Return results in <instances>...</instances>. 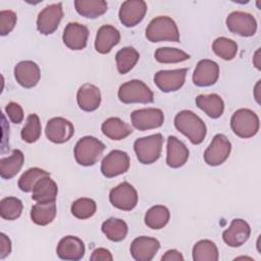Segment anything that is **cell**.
<instances>
[{
	"label": "cell",
	"instance_id": "1",
	"mask_svg": "<svg viewBox=\"0 0 261 261\" xmlns=\"http://www.w3.org/2000/svg\"><path fill=\"white\" fill-rule=\"evenodd\" d=\"M174 126L194 145L201 144L207 134L205 122L191 110L179 111L174 117Z\"/></svg>",
	"mask_w": 261,
	"mask_h": 261
},
{
	"label": "cell",
	"instance_id": "2",
	"mask_svg": "<svg viewBox=\"0 0 261 261\" xmlns=\"http://www.w3.org/2000/svg\"><path fill=\"white\" fill-rule=\"evenodd\" d=\"M146 38L152 43L158 42H179V32L175 21L166 15L153 18L147 29Z\"/></svg>",
	"mask_w": 261,
	"mask_h": 261
},
{
	"label": "cell",
	"instance_id": "3",
	"mask_svg": "<svg viewBox=\"0 0 261 261\" xmlns=\"http://www.w3.org/2000/svg\"><path fill=\"white\" fill-rule=\"evenodd\" d=\"M106 146L103 142L92 136L80 139L73 149L75 161L82 166H92L98 162Z\"/></svg>",
	"mask_w": 261,
	"mask_h": 261
},
{
	"label": "cell",
	"instance_id": "4",
	"mask_svg": "<svg viewBox=\"0 0 261 261\" xmlns=\"http://www.w3.org/2000/svg\"><path fill=\"white\" fill-rule=\"evenodd\" d=\"M260 126L258 115L251 109L240 108L233 112L230 118V127L234 135L243 139L254 137Z\"/></svg>",
	"mask_w": 261,
	"mask_h": 261
},
{
	"label": "cell",
	"instance_id": "5",
	"mask_svg": "<svg viewBox=\"0 0 261 261\" xmlns=\"http://www.w3.org/2000/svg\"><path fill=\"white\" fill-rule=\"evenodd\" d=\"M117 96L124 104H148L154 101L152 90L140 80H132L122 84L118 89Z\"/></svg>",
	"mask_w": 261,
	"mask_h": 261
},
{
	"label": "cell",
	"instance_id": "6",
	"mask_svg": "<svg viewBox=\"0 0 261 261\" xmlns=\"http://www.w3.org/2000/svg\"><path fill=\"white\" fill-rule=\"evenodd\" d=\"M162 135L155 134L137 139L134 143V150L138 160L142 164H152L159 159L162 151Z\"/></svg>",
	"mask_w": 261,
	"mask_h": 261
},
{
	"label": "cell",
	"instance_id": "7",
	"mask_svg": "<svg viewBox=\"0 0 261 261\" xmlns=\"http://www.w3.org/2000/svg\"><path fill=\"white\" fill-rule=\"evenodd\" d=\"M228 31L241 37H252L257 32V21L255 17L244 11H232L225 19Z\"/></svg>",
	"mask_w": 261,
	"mask_h": 261
},
{
	"label": "cell",
	"instance_id": "8",
	"mask_svg": "<svg viewBox=\"0 0 261 261\" xmlns=\"http://www.w3.org/2000/svg\"><path fill=\"white\" fill-rule=\"evenodd\" d=\"M62 17L63 9L61 2L47 5L39 12L37 17V29L39 33L45 36L53 34L57 30Z\"/></svg>",
	"mask_w": 261,
	"mask_h": 261
},
{
	"label": "cell",
	"instance_id": "9",
	"mask_svg": "<svg viewBox=\"0 0 261 261\" xmlns=\"http://www.w3.org/2000/svg\"><path fill=\"white\" fill-rule=\"evenodd\" d=\"M130 121L139 130H149L160 127L164 122V113L159 108L137 109L130 114Z\"/></svg>",
	"mask_w": 261,
	"mask_h": 261
},
{
	"label": "cell",
	"instance_id": "10",
	"mask_svg": "<svg viewBox=\"0 0 261 261\" xmlns=\"http://www.w3.org/2000/svg\"><path fill=\"white\" fill-rule=\"evenodd\" d=\"M231 144L223 134H217L212 139L210 145L204 152V160L210 166L222 164L229 156Z\"/></svg>",
	"mask_w": 261,
	"mask_h": 261
},
{
	"label": "cell",
	"instance_id": "11",
	"mask_svg": "<svg viewBox=\"0 0 261 261\" xmlns=\"http://www.w3.org/2000/svg\"><path fill=\"white\" fill-rule=\"evenodd\" d=\"M109 201L115 208L122 211H130L138 204L137 190L127 181L119 184L111 189L109 193Z\"/></svg>",
	"mask_w": 261,
	"mask_h": 261
},
{
	"label": "cell",
	"instance_id": "12",
	"mask_svg": "<svg viewBox=\"0 0 261 261\" xmlns=\"http://www.w3.org/2000/svg\"><path fill=\"white\" fill-rule=\"evenodd\" d=\"M129 168V156L121 150H112L101 162V172L107 177H115L125 173Z\"/></svg>",
	"mask_w": 261,
	"mask_h": 261
},
{
	"label": "cell",
	"instance_id": "13",
	"mask_svg": "<svg viewBox=\"0 0 261 261\" xmlns=\"http://www.w3.org/2000/svg\"><path fill=\"white\" fill-rule=\"evenodd\" d=\"M74 134L73 124L64 117H53L47 121L46 138L54 144H63L69 141Z\"/></svg>",
	"mask_w": 261,
	"mask_h": 261
},
{
	"label": "cell",
	"instance_id": "14",
	"mask_svg": "<svg viewBox=\"0 0 261 261\" xmlns=\"http://www.w3.org/2000/svg\"><path fill=\"white\" fill-rule=\"evenodd\" d=\"M147 9V3L143 0H126L119 8V20L124 27L133 28L143 20Z\"/></svg>",
	"mask_w": 261,
	"mask_h": 261
},
{
	"label": "cell",
	"instance_id": "15",
	"mask_svg": "<svg viewBox=\"0 0 261 261\" xmlns=\"http://www.w3.org/2000/svg\"><path fill=\"white\" fill-rule=\"evenodd\" d=\"M187 72L188 68L159 70L154 75V83L163 93L175 92L184 86Z\"/></svg>",
	"mask_w": 261,
	"mask_h": 261
},
{
	"label": "cell",
	"instance_id": "16",
	"mask_svg": "<svg viewBox=\"0 0 261 261\" xmlns=\"http://www.w3.org/2000/svg\"><path fill=\"white\" fill-rule=\"evenodd\" d=\"M251 227L247 221L241 218H234L231 220L230 225L223 230V242L231 247L238 248L243 246L250 238Z\"/></svg>",
	"mask_w": 261,
	"mask_h": 261
},
{
	"label": "cell",
	"instance_id": "17",
	"mask_svg": "<svg viewBox=\"0 0 261 261\" xmlns=\"http://www.w3.org/2000/svg\"><path fill=\"white\" fill-rule=\"evenodd\" d=\"M160 243L157 239L141 236L136 238L130 245V255L137 261H151L158 250Z\"/></svg>",
	"mask_w": 261,
	"mask_h": 261
},
{
	"label": "cell",
	"instance_id": "18",
	"mask_svg": "<svg viewBox=\"0 0 261 261\" xmlns=\"http://www.w3.org/2000/svg\"><path fill=\"white\" fill-rule=\"evenodd\" d=\"M219 77V65L211 59H201L194 70L193 83L197 87H210Z\"/></svg>",
	"mask_w": 261,
	"mask_h": 261
},
{
	"label": "cell",
	"instance_id": "19",
	"mask_svg": "<svg viewBox=\"0 0 261 261\" xmlns=\"http://www.w3.org/2000/svg\"><path fill=\"white\" fill-rule=\"evenodd\" d=\"M89 38V30L79 22H68L63 31L62 41L70 50L79 51L86 48Z\"/></svg>",
	"mask_w": 261,
	"mask_h": 261
},
{
	"label": "cell",
	"instance_id": "20",
	"mask_svg": "<svg viewBox=\"0 0 261 261\" xmlns=\"http://www.w3.org/2000/svg\"><path fill=\"white\" fill-rule=\"evenodd\" d=\"M85 252L86 248L84 242L74 236L63 237L56 248V254L62 260H81L84 258Z\"/></svg>",
	"mask_w": 261,
	"mask_h": 261
},
{
	"label": "cell",
	"instance_id": "21",
	"mask_svg": "<svg viewBox=\"0 0 261 261\" xmlns=\"http://www.w3.org/2000/svg\"><path fill=\"white\" fill-rule=\"evenodd\" d=\"M14 77L21 87L31 89L38 85L41 79V70L36 62L23 60L14 66Z\"/></svg>",
	"mask_w": 261,
	"mask_h": 261
},
{
	"label": "cell",
	"instance_id": "22",
	"mask_svg": "<svg viewBox=\"0 0 261 261\" xmlns=\"http://www.w3.org/2000/svg\"><path fill=\"white\" fill-rule=\"evenodd\" d=\"M189 149L174 136L167 138L166 164L171 168H179L186 164L189 159Z\"/></svg>",
	"mask_w": 261,
	"mask_h": 261
},
{
	"label": "cell",
	"instance_id": "23",
	"mask_svg": "<svg viewBox=\"0 0 261 261\" xmlns=\"http://www.w3.org/2000/svg\"><path fill=\"white\" fill-rule=\"evenodd\" d=\"M76 102L82 110L87 112L95 111L101 104L100 89L90 83L84 84L77 90Z\"/></svg>",
	"mask_w": 261,
	"mask_h": 261
},
{
	"label": "cell",
	"instance_id": "24",
	"mask_svg": "<svg viewBox=\"0 0 261 261\" xmlns=\"http://www.w3.org/2000/svg\"><path fill=\"white\" fill-rule=\"evenodd\" d=\"M120 41L119 31L110 24L102 25L96 35L95 49L100 54L109 53Z\"/></svg>",
	"mask_w": 261,
	"mask_h": 261
},
{
	"label": "cell",
	"instance_id": "25",
	"mask_svg": "<svg viewBox=\"0 0 261 261\" xmlns=\"http://www.w3.org/2000/svg\"><path fill=\"white\" fill-rule=\"evenodd\" d=\"M58 194L57 184L50 177V175L42 177L35 185L32 191V199L39 203L55 202Z\"/></svg>",
	"mask_w": 261,
	"mask_h": 261
},
{
	"label": "cell",
	"instance_id": "26",
	"mask_svg": "<svg viewBox=\"0 0 261 261\" xmlns=\"http://www.w3.org/2000/svg\"><path fill=\"white\" fill-rule=\"evenodd\" d=\"M104 136L113 141H120L133 133L132 126L119 117H109L101 125Z\"/></svg>",
	"mask_w": 261,
	"mask_h": 261
},
{
	"label": "cell",
	"instance_id": "27",
	"mask_svg": "<svg viewBox=\"0 0 261 261\" xmlns=\"http://www.w3.org/2000/svg\"><path fill=\"white\" fill-rule=\"evenodd\" d=\"M196 105L211 118H218L223 114L224 102L217 94H202L197 96Z\"/></svg>",
	"mask_w": 261,
	"mask_h": 261
},
{
	"label": "cell",
	"instance_id": "28",
	"mask_svg": "<svg viewBox=\"0 0 261 261\" xmlns=\"http://www.w3.org/2000/svg\"><path fill=\"white\" fill-rule=\"evenodd\" d=\"M24 163V155L18 150H12L11 155L0 159V176L4 179H11L21 169Z\"/></svg>",
	"mask_w": 261,
	"mask_h": 261
},
{
	"label": "cell",
	"instance_id": "29",
	"mask_svg": "<svg viewBox=\"0 0 261 261\" xmlns=\"http://www.w3.org/2000/svg\"><path fill=\"white\" fill-rule=\"evenodd\" d=\"M57 207L55 202H46L33 205L31 209V219L34 223L45 226L51 223L56 217Z\"/></svg>",
	"mask_w": 261,
	"mask_h": 261
},
{
	"label": "cell",
	"instance_id": "30",
	"mask_svg": "<svg viewBox=\"0 0 261 261\" xmlns=\"http://www.w3.org/2000/svg\"><path fill=\"white\" fill-rule=\"evenodd\" d=\"M76 12L86 18H97L107 11L108 4L104 0H75Z\"/></svg>",
	"mask_w": 261,
	"mask_h": 261
},
{
	"label": "cell",
	"instance_id": "31",
	"mask_svg": "<svg viewBox=\"0 0 261 261\" xmlns=\"http://www.w3.org/2000/svg\"><path fill=\"white\" fill-rule=\"evenodd\" d=\"M101 230L108 240L117 243L125 239L128 231V227L124 220L110 217L102 223Z\"/></svg>",
	"mask_w": 261,
	"mask_h": 261
},
{
	"label": "cell",
	"instance_id": "32",
	"mask_svg": "<svg viewBox=\"0 0 261 261\" xmlns=\"http://www.w3.org/2000/svg\"><path fill=\"white\" fill-rule=\"evenodd\" d=\"M170 212L166 206L155 205L145 214V224L152 229H161L169 221Z\"/></svg>",
	"mask_w": 261,
	"mask_h": 261
},
{
	"label": "cell",
	"instance_id": "33",
	"mask_svg": "<svg viewBox=\"0 0 261 261\" xmlns=\"http://www.w3.org/2000/svg\"><path fill=\"white\" fill-rule=\"evenodd\" d=\"M194 261H217L219 253L216 245L210 240H201L197 242L192 251Z\"/></svg>",
	"mask_w": 261,
	"mask_h": 261
},
{
	"label": "cell",
	"instance_id": "34",
	"mask_svg": "<svg viewBox=\"0 0 261 261\" xmlns=\"http://www.w3.org/2000/svg\"><path fill=\"white\" fill-rule=\"evenodd\" d=\"M140 58L139 52L134 47H123L115 55L116 67L119 73L125 74L134 68Z\"/></svg>",
	"mask_w": 261,
	"mask_h": 261
},
{
	"label": "cell",
	"instance_id": "35",
	"mask_svg": "<svg viewBox=\"0 0 261 261\" xmlns=\"http://www.w3.org/2000/svg\"><path fill=\"white\" fill-rule=\"evenodd\" d=\"M41 134L42 125L39 116L36 113L29 114L25 120V124L23 125L20 132L21 139L29 144H33L40 139Z\"/></svg>",
	"mask_w": 261,
	"mask_h": 261
},
{
	"label": "cell",
	"instance_id": "36",
	"mask_svg": "<svg viewBox=\"0 0 261 261\" xmlns=\"http://www.w3.org/2000/svg\"><path fill=\"white\" fill-rule=\"evenodd\" d=\"M213 52L223 60H231L238 53V44L228 38L219 37L212 44Z\"/></svg>",
	"mask_w": 261,
	"mask_h": 261
},
{
	"label": "cell",
	"instance_id": "37",
	"mask_svg": "<svg viewBox=\"0 0 261 261\" xmlns=\"http://www.w3.org/2000/svg\"><path fill=\"white\" fill-rule=\"evenodd\" d=\"M48 175H50V173L42 168H39V167L29 168L19 177L18 182H17L18 188L20 191H22L24 193L32 192L35 185L38 182V180H40L42 177H45Z\"/></svg>",
	"mask_w": 261,
	"mask_h": 261
},
{
	"label": "cell",
	"instance_id": "38",
	"mask_svg": "<svg viewBox=\"0 0 261 261\" xmlns=\"http://www.w3.org/2000/svg\"><path fill=\"white\" fill-rule=\"evenodd\" d=\"M22 202L16 197H6L0 201V215L5 220H15L22 212Z\"/></svg>",
	"mask_w": 261,
	"mask_h": 261
},
{
	"label": "cell",
	"instance_id": "39",
	"mask_svg": "<svg viewBox=\"0 0 261 261\" xmlns=\"http://www.w3.org/2000/svg\"><path fill=\"white\" fill-rule=\"evenodd\" d=\"M155 59L160 63H178L190 59V55L182 50L171 47H160L155 51Z\"/></svg>",
	"mask_w": 261,
	"mask_h": 261
},
{
	"label": "cell",
	"instance_id": "40",
	"mask_svg": "<svg viewBox=\"0 0 261 261\" xmlns=\"http://www.w3.org/2000/svg\"><path fill=\"white\" fill-rule=\"evenodd\" d=\"M97 210L96 202L91 198H80L70 206L71 214L77 219H88L92 217Z\"/></svg>",
	"mask_w": 261,
	"mask_h": 261
},
{
	"label": "cell",
	"instance_id": "41",
	"mask_svg": "<svg viewBox=\"0 0 261 261\" xmlns=\"http://www.w3.org/2000/svg\"><path fill=\"white\" fill-rule=\"evenodd\" d=\"M17 20L16 13L12 10H1L0 11V35H8L15 27Z\"/></svg>",
	"mask_w": 261,
	"mask_h": 261
},
{
	"label": "cell",
	"instance_id": "42",
	"mask_svg": "<svg viewBox=\"0 0 261 261\" xmlns=\"http://www.w3.org/2000/svg\"><path fill=\"white\" fill-rule=\"evenodd\" d=\"M5 112L8 116V118L13 123H20L23 120V110L21 106L18 103L15 102H9L5 107Z\"/></svg>",
	"mask_w": 261,
	"mask_h": 261
},
{
	"label": "cell",
	"instance_id": "43",
	"mask_svg": "<svg viewBox=\"0 0 261 261\" xmlns=\"http://www.w3.org/2000/svg\"><path fill=\"white\" fill-rule=\"evenodd\" d=\"M90 260L92 261H112L113 256L109 250L105 248H98L93 251Z\"/></svg>",
	"mask_w": 261,
	"mask_h": 261
},
{
	"label": "cell",
	"instance_id": "44",
	"mask_svg": "<svg viewBox=\"0 0 261 261\" xmlns=\"http://www.w3.org/2000/svg\"><path fill=\"white\" fill-rule=\"evenodd\" d=\"M11 253V241L3 232L0 233V259H4Z\"/></svg>",
	"mask_w": 261,
	"mask_h": 261
},
{
	"label": "cell",
	"instance_id": "45",
	"mask_svg": "<svg viewBox=\"0 0 261 261\" xmlns=\"http://www.w3.org/2000/svg\"><path fill=\"white\" fill-rule=\"evenodd\" d=\"M162 261H182L184 256L181 253L175 249H171L165 252V254L161 257Z\"/></svg>",
	"mask_w": 261,
	"mask_h": 261
},
{
	"label": "cell",
	"instance_id": "46",
	"mask_svg": "<svg viewBox=\"0 0 261 261\" xmlns=\"http://www.w3.org/2000/svg\"><path fill=\"white\" fill-rule=\"evenodd\" d=\"M253 63L255 65V67L260 70L261 66H260V48L257 49V51L254 53V57H253Z\"/></svg>",
	"mask_w": 261,
	"mask_h": 261
},
{
	"label": "cell",
	"instance_id": "47",
	"mask_svg": "<svg viewBox=\"0 0 261 261\" xmlns=\"http://www.w3.org/2000/svg\"><path fill=\"white\" fill-rule=\"evenodd\" d=\"M254 97H255L257 103L260 104V81H258L257 84L255 85V88H254Z\"/></svg>",
	"mask_w": 261,
	"mask_h": 261
}]
</instances>
